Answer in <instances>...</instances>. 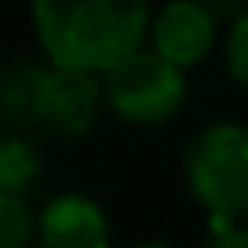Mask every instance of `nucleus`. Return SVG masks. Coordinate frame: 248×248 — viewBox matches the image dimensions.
Segmentation results:
<instances>
[{
  "label": "nucleus",
  "mask_w": 248,
  "mask_h": 248,
  "mask_svg": "<svg viewBox=\"0 0 248 248\" xmlns=\"http://www.w3.org/2000/svg\"><path fill=\"white\" fill-rule=\"evenodd\" d=\"M201 248H248V223H208Z\"/></svg>",
  "instance_id": "10"
},
{
  "label": "nucleus",
  "mask_w": 248,
  "mask_h": 248,
  "mask_svg": "<svg viewBox=\"0 0 248 248\" xmlns=\"http://www.w3.org/2000/svg\"><path fill=\"white\" fill-rule=\"evenodd\" d=\"M113 223L99 197L59 190L33 212V248H109Z\"/></svg>",
  "instance_id": "6"
},
{
  "label": "nucleus",
  "mask_w": 248,
  "mask_h": 248,
  "mask_svg": "<svg viewBox=\"0 0 248 248\" xmlns=\"http://www.w3.org/2000/svg\"><path fill=\"white\" fill-rule=\"evenodd\" d=\"M0 248H33V208L26 197L0 194Z\"/></svg>",
  "instance_id": "9"
},
{
  "label": "nucleus",
  "mask_w": 248,
  "mask_h": 248,
  "mask_svg": "<svg viewBox=\"0 0 248 248\" xmlns=\"http://www.w3.org/2000/svg\"><path fill=\"white\" fill-rule=\"evenodd\" d=\"M183 179L208 223H248V124H201L183 146Z\"/></svg>",
  "instance_id": "3"
},
{
  "label": "nucleus",
  "mask_w": 248,
  "mask_h": 248,
  "mask_svg": "<svg viewBox=\"0 0 248 248\" xmlns=\"http://www.w3.org/2000/svg\"><path fill=\"white\" fill-rule=\"evenodd\" d=\"M219 51H223V66L230 80L248 92V4L233 8L223 18V37H219Z\"/></svg>",
  "instance_id": "8"
},
{
  "label": "nucleus",
  "mask_w": 248,
  "mask_h": 248,
  "mask_svg": "<svg viewBox=\"0 0 248 248\" xmlns=\"http://www.w3.org/2000/svg\"><path fill=\"white\" fill-rule=\"evenodd\" d=\"M40 171H44V157L30 135L0 132V194L26 197L37 186Z\"/></svg>",
  "instance_id": "7"
},
{
  "label": "nucleus",
  "mask_w": 248,
  "mask_h": 248,
  "mask_svg": "<svg viewBox=\"0 0 248 248\" xmlns=\"http://www.w3.org/2000/svg\"><path fill=\"white\" fill-rule=\"evenodd\" d=\"M132 248H179V245H171V241H164V237H146V241H135Z\"/></svg>",
  "instance_id": "11"
},
{
  "label": "nucleus",
  "mask_w": 248,
  "mask_h": 248,
  "mask_svg": "<svg viewBox=\"0 0 248 248\" xmlns=\"http://www.w3.org/2000/svg\"><path fill=\"white\" fill-rule=\"evenodd\" d=\"M106 113L102 84L88 73H70L47 62H15L0 70V121L8 132H40L80 139Z\"/></svg>",
  "instance_id": "2"
},
{
  "label": "nucleus",
  "mask_w": 248,
  "mask_h": 248,
  "mask_svg": "<svg viewBox=\"0 0 248 248\" xmlns=\"http://www.w3.org/2000/svg\"><path fill=\"white\" fill-rule=\"evenodd\" d=\"M150 4L142 0H37L33 37L47 66L102 77L146 40Z\"/></svg>",
  "instance_id": "1"
},
{
  "label": "nucleus",
  "mask_w": 248,
  "mask_h": 248,
  "mask_svg": "<svg viewBox=\"0 0 248 248\" xmlns=\"http://www.w3.org/2000/svg\"><path fill=\"white\" fill-rule=\"evenodd\" d=\"M223 37V11L204 0H168L161 8H150L146 18V40L142 47L164 59L168 66L190 73L212 59Z\"/></svg>",
  "instance_id": "5"
},
{
  "label": "nucleus",
  "mask_w": 248,
  "mask_h": 248,
  "mask_svg": "<svg viewBox=\"0 0 248 248\" xmlns=\"http://www.w3.org/2000/svg\"><path fill=\"white\" fill-rule=\"evenodd\" d=\"M99 84H102V106L117 121L135 124V128L168 124L190 99L186 73L157 59L150 47H139L128 59H121L113 70L99 77Z\"/></svg>",
  "instance_id": "4"
}]
</instances>
